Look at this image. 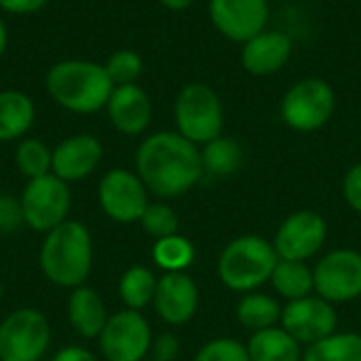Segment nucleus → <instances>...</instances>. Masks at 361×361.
<instances>
[{
    "instance_id": "7c9ffc66",
    "label": "nucleus",
    "mask_w": 361,
    "mask_h": 361,
    "mask_svg": "<svg viewBox=\"0 0 361 361\" xmlns=\"http://www.w3.org/2000/svg\"><path fill=\"white\" fill-rule=\"evenodd\" d=\"M195 361H250L247 347L237 338L207 341L195 355Z\"/></svg>"
},
{
    "instance_id": "cd10ccee",
    "label": "nucleus",
    "mask_w": 361,
    "mask_h": 361,
    "mask_svg": "<svg viewBox=\"0 0 361 361\" xmlns=\"http://www.w3.org/2000/svg\"><path fill=\"white\" fill-rule=\"evenodd\" d=\"M15 165L27 180L47 176L53 167V150L42 140L23 137L15 148Z\"/></svg>"
},
{
    "instance_id": "5701e85b",
    "label": "nucleus",
    "mask_w": 361,
    "mask_h": 361,
    "mask_svg": "<svg viewBox=\"0 0 361 361\" xmlns=\"http://www.w3.org/2000/svg\"><path fill=\"white\" fill-rule=\"evenodd\" d=\"M201 161H203V171L216 178H226L233 176L241 169L243 165V148L237 140L218 135L216 140L203 144L201 148Z\"/></svg>"
},
{
    "instance_id": "bb28decb",
    "label": "nucleus",
    "mask_w": 361,
    "mask_h": 361,
    "mask_svg": "<svg viewBox=\"0 0 361 361\" xmlns=\"http://www.w3.org/2000/svg\"><path fill=\"white\" fill-rule=\"evenodd\" d=\"M150 254L163 273H186V269L195 262V245L178 233L157 239Z\"/></svg>"
},
{
    "instance_id": "4468645a",
    "label": "nucleus",
    "mask_w": 361,
    "mask_h": 361,
    "mask_svg": "<svg viewBox=\"0 0 361 361\" xmlns=\"http://www.w3.org/2000/svg\"><path fill=\"white\" fill-rule=\"evenodd\" d=\"M209 19L214 27L235 42H245L267 30V0H209Z\"/></svg>"
},
{
    "instance_id": "2f4dec72",
    "label": "nucleus",
    "mask_w": 361,
    "mask_h": 361,
    "mask_svg": "<svg viewBox=\"0 0 361 361\" xmlns=\"http://www.w3.org/2000/svg\"><path fill=\"white\" fill-rule=\"evenodd\" d=\"M23 224L25 222H23V212H21L19 199L0 195V233H15Z\"/></svg>"
},
{
    "instance_id": "f704fd0d",
    "label": "nucleus",
    "mask_w": 361,
    "mask_h": 361,
    "mask_svg": "<svg viewBox=\"0 0 361 361\" xmlns=\"http://www.w3.org/2000/svg\"><path fill=\"white\" fill-rule=\"evenodd\" d=\"M49 0H0V8L11 15H32L44 8Z\"/></svg>"
},
{
    "instance_id": "423d86ee",
    "label": "nucleus",
    "mask_w": 361,
    "mask_h": 361,
    "mask_svg": "<svg viewBox=\"0 0 361 361\" xmlns=\"http://www.w3.org/2000/svg\"><path fill=\"white\" fill-rule=\"evenodd\" d=\"M279 110L290 129L311 133L332 118L336 110V93L324 78H302L286 91Z\"/></svg>"
},
{
    "instance_id": "4be33fe9",
    "label": "nucleus",
    "mask_w": 361,
    "mask_h": 361,
    "mask_svg": "<svg viewBox=\"0 0 361 361\" xmlns=\"http://www.w3.org/2000/svg\"><path fill=\"white\" fill-rule=\"evenodd\" d=\"M271 283L275 292L288 302L307 298L315 292L313 269L307 262L296 260H279L271 275Z\"/></svg>"
},
{
    "instance_id": "393cba45",
    "label": "nucleus",
    "mask_w": 361,
    "mask_h": 361,
    "mask_svg": "<svg viewBox=\"0 0 361 361\" xmlns=\"http://www.w3.org/2000/svg\"><path fill=\"white\" fill-rule=\"evenodd\" d=\"M281 311H283V307L277 302V298H273L269 294L250 292L239 300L235 315L241 326H245L252 332H258V330L277 326L281 322Z\"/></svg>"
},
{
    "instance_id": "6ab92c4d",
    "label": "nucleus",
    "mask_w": 361,
    "mask_h": 361,
    "mask_svg": "<svg viewBox=\"0 0 361 361\" xmlns=\"http://www.w3.org/2000/svg\"><path fill=\"white\" fill-rule=\"evenodd\" d=\"M66 313H68L70 328L85 341L99 338V334L110 317L102 296L87 283L72 290V294L68 298Z\"/></svg>"
},
{
    "instance_id": "39448f33",
    "label": "nucleus",
    "mask_w": 361,
    "mask_h": 361,
    "mask_svg": "<svg viewBox=\"0 0 361 361\" xmlns=\"http://www.w3.org/2000/svg\"><path fill=\"white\" fill-rule=\"evenodd\" d=\"M173 118L178 133L197 146L216 140L224 129L222 102L218 93L203 82H190L178 93L173 104Z\"/></svg>"
},
{
    "instance_id": "1a4fd4ad",
    "label": "nucleus",
    "mask_w": 361,
    "mask_h": 361,
    "mask_svg": "<svg viewBox=\"0 0 361 361\" xmlns=\"http://www.w3.org/2000/svg\"><path fill=\"white\" fill-rule=\"evenodd\" d=\"M97 341L106 361H144L154 338L142 311L123 309L108 317Z\"/></svg>"
},
{
    "instance_id": "412c9836",
    "label": "nucleus",
    "mask_w": 361,
    "mask_h": 361,
    "mask_svg": "<svg viewBox=\"0 0 361 361\" xmlns=\"http://www.w3.org/2000/svg\"><path fill=\"white\" fill-rule=\"evenodd\" d=\"M245 347L250 361H302L300 343L281 326L252 332Z\"/></svg>"
},
{
    "instance_id": "e433bc0d",
    "label": "nucleus",
    "mask_w": 361,
    "mask_h": 361,
    "mask_svg": "<svg viewBox=\"0 0 361 361\" xmlns=\"http://www.w3.org/2000/svg\"><path fill=\"white\" fill-rule=\"evenodd\" d=\"M159 2L169 11H184L192 4V0H159Z\"/></svg>"
},
{
    "instance_id": "0eeeda50",
    "label": "nucleus",
    "mask_w": 361,
    "mask_h": 361,
    "mask_svg": "<svg viewBox=\"0 0 361 361\" xmlns=\"http://www.w3.org/2000/svg\"><path fill=\"white\" fill-rule=\"evenodd\" d=\"M51 345V324L38 309H17L0 322V361H40Z\"/></svg>"
},
{
    "instance_id": "473e14b6",
    "label": "nucleus",
    "mask_w": 361,
    "mask_h": 361,
    "mask_svg": "<svg viewBox=\"0 0 361 361\" xmlns=\"http://www.w3.org/2000/svg\"><path fill=\"white\" fill-rule=\"evenodd\" d=\"M150 355L157 361H176L180 355V341L176 334L171 332H163L161 336H157L152 341L150 347Z\"/></svg>"
},
{
    "instance_id": "2eb2a0df",
    "label": "nucleus",
    "mask_w": 361,
    "mask_h": 361,
    "mask_svg": "<svg viewBox=\"0 0 361 361\" xmlns=\"http://www.w3.org/2000/svg\"><path fill=\"white\" fill-rule=\"evenodd\" d=\"M152 307L165 324L184 326L199 309V288L186 273H163L157 281Z\"/></svg>"
},
{
    "instance_id": "58836bf2",
    "label": "nucleus",
    "mask_w": 361,
    "mask_h": 361,
    "mask_svg": "<svg viewBox=\"0 0 361 361\" xmlns=\"http://www.w3.org/2000/svg\"><path fill=\"white\" fill-rule=\"evenodd\" d=\"M0 300H2V283H0Z\"/></svg>"
},
{
    "instance_id": "f3484780",
    "label": "nucleus",
    "mask_w": 361,
    "mask_h": 361,
    "mask_svg": "<svg viewBox=\"0 0 361 361\" xmlns=\"http://www.w3.org/2000/svg\"><path fill=\"white\" fill-rule=\"evenodd\" d=\"M106 110L112 127L123 135H140L152 121V102L148 93L135 82L114 87Z\"/></svg>"
},
{
    "instance_id": "4c0bfd02",
    "label": "nucleus",
    "mask_w": 361,
    "mask_h": 361,
    "mask_svg": "<svg viewBox=\"0 0 361 361\" xmlns=\"http://www.w3.org/2000/svg\"><path fill=\"white\" fill-rule=\"evenodd\" d=\"M6 47H8V30H6V23L0 19V57L4 55Z\"/></svg>"
},
{
    "instance_id": "b1692460",
    "label": "nucleus",
    "mask_w": 361,
    "mask_h": 361,
    "mask_svg": "<svg viewBox=\"0 0 361 361\" xmlns=\"http://www.w3.org/2000/svg\"><path fill=\"white\" fill-rule=\"evenodd\" d=\"M157 281H159L157 275L148 267H142V264L129 267L118 279V296L125 309L142 311L148 305H152Z\"/></svg>"
},
{
    "instance_id": "ea45409f",
    "label": "nucleus",
    "mask_w": 361,
    "mask_h": 361,
    "mask_svg": "<svg viewBox=\"0 0 361 361\" xmlns=\"http://www.w3.org/2000/svg\"><path fill=\"white\" fill-rule=\"evenodd\" d=\"M144 361H157V360H152V357H150V360H144Z\"/></svg>"
},
{
    "instance_id": "20e7f679",
    "label": "nucleus",
    "mask_w": 361,
    "mask_h": 361,
    "mask_svg": "<svg viewBox=\"0 0 361 361\" xmlns=\"http://www.w3.org/2000/svg\"><path fill=\"white\" fill-rule=\"evenodd\" d=\"M279 256L271 241L258 235L233 239L218 258V277L233 292L250 294L271 281Z\"/></svg>"
},
{
    "instance_id": "c756f323",
    "label": "nucleus",
    "mask_w": 361,
    "mask_h": 361,
    "mask_svg": "<svg viewBox=\"0 0 361 361\" xmlns=\"http://www.w3.org/2000/svg\"><path fill=\"white\" fill-rule=\"evenodd\" d=\"M140 224L146 235H150L154 239H163V237L178 233L180 218L167 203H150L146 207V212L142 214Z\"/></svg>"
},
{
    "instance_id": "6e6552de",
    "label": "nucleus",
    "mask_w": 361,
    "mask_h": 361,
    "mask_svg": "<svg viewBox=\"0 0 361 361\" xmlns=\"http://www.w3.org/2000/svg\"><path fill=\"white\" fill-rule=\"evenodd\" d=\"M19 205L23 212L25 226L44 235L68 220L72 192L68 182L59 180L55 173H47L27 180L21 190Z\"/></svg>"
},
{
    "instance_id": "c85d7f7f",
    "label": "nucleus",
    "mask_w": 361,
    "mask_h": 361,
    "mask_svg": "<svg viewBox=\"0 0 361 361\" xmlns=\"http://www.w3.org/2000/svg\"><path fill=\"white\" fill-rule=\"evenodd\" d=\"M104 68H106L110 80L114 82V87L133 85L144 72V61H142L140 53H135L131 49H118L108 57Z\"/></svg>"
},
{
    "instance_id": "7ed1b4c3",
    "label": "nucleus",
    "mask_w": 361,
    "mask_h": 361,
    "mask_svg": "<svg viewBox=\"0 0 361 361\" xmlns=\"http://www.w3.org/2000/svg\"><path fill=\"white\" fill-rule=\"evenodd\" d=\"M47 91L55 104L76 114H93L106 108L114 82L104 66L87 59H63L47 72Z\"/></svg>"
},
{
    "instance_id": "c9c22d12",
    "label": "nucleus",
    "mask_w": 361,
    "mask_h": 361,
    "mask_svg": "<svg viewBox=\"0 0 361 361\" xmlns=\"http://www.w3.org/2000/svg\"><path fill=\"white\" fill-rule=\"evenodd\" d=\"M51 361H99L93 351H89L87 347H78V345H70L59 349Z\"/></svg>"
},
{
    "instance_id": "9b49d317",
    "label": "nucleus",
    "mask_w": 361,
    "mask_h": 361,
    "mask_svg": "<svg viewBox=\"0 0 361 361\" xmlns=\"http://www.w3.org/2000/svg\"><path fill=\"white\" fill-rule=\"evenodd\" d=\"M315 294L328 302H351L361 296V254L332 250L313 269Z\"/></svg>"
},
{
    "instance_id": "a878e982",
    "label": "nucleus",
    "mask_w": 361,
    "mask_h": 361,
    "mask_svg": "<svg viewBox=\"0 0 361 361\" xmlns=\"http://www.w3.org/2000/svg\"><path fill=\"white\" fill-rule=\"evenodd\" d=\"M302 361H361V334L334 332L309 345L302 351Z\"/></svg>"
},
{
    "instance_id": "dca6fc26",
    "label": "nucleus",
    "mask_w": 361,
    "mask_h": 361,
    "mask_svg": "<svg viewBox=\"0 0 361 361\" xmlns=\"http://www.w3.org/2000/svg\"><path fill=\"white\" fill-rule=\"evenodd\" d=\"M104 146L91 133H76L66 137L53 148V167L55 173L63 182H80L89 178L102 163Z\"/></svg>"
},
{
    "instance_id": "72a5a7b5",
    "label": "nucleus",
    "mask_w": 361,
    "mask_h": 361,
    "mask_svg": "<svg viewBox=\"0 0 361 361\" xmlns=\"http://www.w3.org/2000/svg\"><path fill=\"white\" fill-rule=\"evenodd\" d=\"M343 195H345V201L349 203V207L361 214V163L353 165L347 171V176L343 180Z\"/></svg>"
},
{
    "instance_id": "aec40b11",
    "label": "nucleus",
    "mask_w": 361,
    "mask_h": 361,
    "mask_svg": "<svg viewBox=\"0 0 361 361\" xmlns=\"http://www.w3.org/2000/svg\"><path fill=\"white\" fill-rule=\"evenodd\" d=\"M36 118V106L30 95L15 89L0 91V142L23 137Z\"/></svg>"
},
{
    "instance_id": "f8f14e48",
    "label": "nucleus",
    "mask_w": 361,
    "mask_h": 361,
    "mask_svg": "<svg viewBox=\"0 0 361 361\" xmlns=\"http://www.w3.org/2000/svg\"><path fill=\"white\" fill-rule=\"evenodd\" d=\"M328 224L322 214L313 209H298L290 214L275 233L273 247L279 260L307 262L326 243Z\"/></svg>"
},
{
    "instance_id": "9d476101",
    "label": "nucleus",
    "mask_w": 361,
    "mask_h": 361,
    "mask_svg": "<svg viewBox=\"0 0 361 361\" xmlns=\"http://www.w3.org/2000/svg\"><path fill=\"white\" fill-rule=\"evenodd\" d=\"M148 195L150 192L140 176L123 167L106 171L97 186V201L102 212L118 224L140 222L142 214L150 205Z\"/></svg>"
},
{
    "instance_id": "a211bd4d",
    "label": "nucleus",
    "mask_w": 361,
    "mask_h": 361,
    "mask_svg": "<svg viewBox=\"0 0 361 361\" xmlns=\"http://www.w3.org/2000/svg\"><path fill=\"white\" fill-rule=\"evenodd\" d=\"M294 44L286 32L262 30L243 42L241 66L254 76H269L279 72L292 57Z\"/></svg>"
},
{
    "instance_id": "f257e3e1",
    "label": "nucleus",
    "mask_w": 361,
    "mask_h": 361,
    "mask_svg": "<svg viewBox=\"0 0 361 361\" xmlns=\"http://www.w3.org/2000/svg\"><path fill=\"white\" fill-rule=\"evenodd\" d=\"M135 173L154 197L176 199L190 192L205 171L197 144L178 131H159L140 144Z\"/></svg>"
},
{
    "instance_id": "f03ea898",
    "label": "nucleus",
    "mask_w": 361,
    "mask_h": 361,
    "mask_svg": "<svg viewBox=\"0 0 361 361\" xmlns=\"http://www.w3.org/2000/svg\"><path fill=\"white\" fill-rule=\"evenodd\" d=\"M38 264L47 281L57 288L74 290L85 286L93 269V239L78 220H66L44 233Z\"/></svg>"
},
{
    "instance_id": "ddd939ff",
    "label": "nucleus",
    "mask_w": 361,
    "mask_h": 361,
    "mask_svg": "<svg viewBox=\"0 0 361 361\" xmlns=\"http://www.w3.org/2000/svg\"><path fill=\"white\" fill-rule=\"evenodd\" d=\"M279 324L300 345L309 347L336 332L338 313L332 302L324 300L317 294H311L300 300H290L281 311Z\"/></svg>"
}]
</instances>
